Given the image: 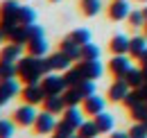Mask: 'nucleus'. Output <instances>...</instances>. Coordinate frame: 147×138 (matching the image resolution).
<instances>
[{
    "instance_id": "f257e3e1",
    "label": "nucleus",
    "mask_w": 147,
    "mask_h": 138,
    "mask_svg": "<svg viewBox=\"0 0 147 138\" xmlns=\"http://www.w3.org/2000/svg\"><path fill=\"white\" fill-rule=\"evenodd\" d=\"M48 72H52V68L48 66V59H41L36 54L23 57L18 61V75L27 84H38V79L43 75H48Z\"/></svg>"
},
{
    "instance_id": "f03ea898",
    "label": "nucleus",
    "mask_w": 147,
    "mask_h": 138,
    "mask_svg": "<svg viewBox=\"0 0 147 138\" xmlns=\"http://www.w3.org/2000/svg\"><path fill=\"white\" fill-rule=\"evenodd\" d=\"M41 86L45 91V95H61V91L66 88V82H63V77L48 72V75L43 77V84H41Z\"/></svg>"
},
{
    "instance_id": "7ed1b4c3",
    "label": "nucleus",
    "mask_w": 147,
    "mask_h": 138,
    "mask_svg": "<svg viewBox=\"0 0 147 138\" xmlns=\"http://www.w3.org/2000/svg\"><path fill=\"white\" fill-rule=\"evenodd\" d=\"M111 70H113V75H115L118 79H125V75L131 70V61H129L125 54H115V57L111 59Z\"/></svg>"
},
{
    "instance_id": "20e7f679",
    "label": "nucleus",
    "mask_w": 147,
    "mask_h": 138,
    "mask_svg": "<svg viewBox=\"0 0 147 138\" xmlns=\"http://www.w3.org/2000/svg\"><path fill=\"white\" fill-rule=\"evenodd\" d=\"M36 118H38V113L34 111V104H25V106H20L18 111H16V122L18 124H36Z\"/></svg>"
},
{
    "instance_id": "39448f33",
    "label": "nucleus",
    "mask_w": 147,
    "mask_h": 138,
    "mask_svg": "<svg viewBox=\"0 0 147 138\" xmlns=\"http://www.w3.org/2000/svg\"><path fill=\"white\" fill-rule=\"evenodd\" d=\"M55 129H57L55 113H50V111L38 113V118H36V131L38 134H50V131H55Z\"/></svg>"
},
{
    "instance_id": "423d86ee",
    "label": "nucleus",
    "mask_w": 147,
    "mask_h": 138,
    "mask_svg": "<svg viewBox=\"0 0 147 138\" xmlns=\"http://www.w3.org/2000/svg\"><path fill=\"white\" fill-rule=\"evenodd\" d=\"M14 95H18V84H16V79H2V82H0V106L7 104Z\"/></svg>"
},
{
    "instance_id": "0eeeda50",
    "label": "nucleus",
    "mask_w": 147,
    "mask_h": 138,
    "mask_svg": "<svg viewBox=\"0 0 147 138\" xmlns=\"http://www.w3.org/2000/svg\"><path fill=\"white\" fill-rule=\"evenodd\" d=\"M23 95H25V100L30 104H38V102L45 100V91H43V86H38V84H27L25 91H23Z\"/></svg>"
},
{
    "instance_id": "6e6552de",
    "label": "nucleus",
    "mask_w": 147,
    "mask_h": 138,
    "mask_svg": "<svg viewBox=\"0 0 147 138\" xmlns=\"http://www.w3.org/2000/svg\"><path fill=\"white\" fill-rule=\"evenodd\" d=\"M70 61H73V59H70L68 54H63L61 50L57 52V54H50V57H48V66L52 70H68L70 68Z\"/></svg>"
},
{
    "instance_id": "1a4fd4ad",
    "label": "nucleus",
    "mask_w": 147,
    "mask_h": 138,
    "mask_svg": "<svg viewBox=\"0 0 147 138\" xmlns=\"http://www.w3.org/2000/svg\"><path fill=\"white\" fill-rule=\"evenodd\" d=\"M82 75H84V79H97L100 75H102V64L95 59V61H82Z\"/></svg>"
},
{
    "instance_id": "9d476101",
    "label": "nucleus",
    "mask_w": 147,
    "mask_h": 138,
    "mask_svg": "<svg viewBox=\"0 0 147 138\" xmlns=\"http://www.w3.org/2000/svg\"><path fill=\"white\" fill-rule=\"evenodd\" d=\"M84 111L86 113H91V116H97V113H102L104 111V100L100 97V95H88L86 100H84Z\"/></svg>"
},
{
    "instance_id": "9b49d317",
    "label": "nucleus",
    "mask_w": 147,
    "mask_h": 138,
    "mask_svg": "<svg viewBox=\"0 0 147 138\" xmlns=\"http://www.w3.org/2000/svg\"><path fill=\"white\" fill-rule=\"evenodd\" d=\"M129 84H127V79H118L113 86L109 88V97L113 100V102H118V100H125L127 97V93H129Z\"/></svg>"
},
{
    "instance_id": "f8f14e48",
    "label": "nucleus",
    "mask_w": 147,
    "mask_h": 138,
    "mask_svg": "<svg viewBox=\"0 0 147 138\" xmlns=\"http://www.w3.org/2000/svg\"><path fill=\"white\" fill-rule=\"evenodd\" d=\"M129 5H127V0H115L113 5H111V9H109V14L113 20H122V18H127L129 16Z\"/></svg>"
},
{
    "instance_id": "ddd939ff",
    "label": "nucleus",
    "mask_w": 147,
    "mask_h": 138,
    "mask_svg": "<svg viewBox=\"0 0 147 138\" xmlns=\"http://www.w3.org/2000/svg\"><path fill=\"white\" fill-rule=\"evenodd\" d=\"M27 48H30V54L41 57V54H45V50H48V41H45V36L30 39V41H27Z\"/></svg>"
},
{
    "instance_id": "4468645a",
    "label": "nucleus",
    "mask_w": 147,
    "mask_h": 138,
    "mask_svg": "<svg viewBox=\"0 0 147 138\" xmlns=\"http://www.w3.org/2000/svg\"><path fill=\"white\" fill-rule=\"evenodd\" d=\"M79 59L82 61H95V59H100V48L95 45V43H84L82 45V52H79Z\"/></svg>"
},
{
    "instance_id": "2eb2a0df",
    "label": "nucleus",
    "mask_w": 147,
    "mask_h": 138,
    "mask_svg": "<svg viewBox=\"0 0 147 138\" xmlns=\"http://www.w3.org/2000/svg\"><path fill=\"white\" fill-rule=\"evenodd\" d=\"M45 111H50V113H59V111H63V106H66V102H63V97L61 95H45Z\"/></svg>"
},
{
    "instance_id": "dca6fc26",
    "label": "nucleus",
    "mask_w": 147,
    "mask_h": 138,
    "mask_svg": "<svg viewBox=\"0 0 147 138\" xmlns=\"http://www.w3.org/2000/svg\"><path fill=\"white\" fill-rule=\"evenodd\" d=\"M82 79H84V75H82V70H79V68H68V70H66V75H63L66 88L79 86V84H82Z\"/></svg>"
},
{
    "instance_id": "f3484780",
    "label": "nucleus",
    "mask_w": 147,
    "mask_h": 138,
    "mask_svg": "<svg viewBox=\"0 0 147 138\" xmlns=\"http://www.w3.org/2000/svg\"><path fill=\"white\" fill-rule=\"evenodd\" d=\"M61 52H63V54H68L70 59H79V52H82V45H79V43H75L73 39L68 36V39H66V41L61 43Z\"/></svg>"
},
{
    "instance_id": "a211bd4d",
    "label": "nucleus",
    "mask_w": 147,
    "mask_h": 138,
    "mask_svg": "<svg viewBox=\"0 0 147 138\" xmlns=\"http://www.w3.org/2000/svg\"><path fill=\"white\" fill-rule=\"evenodd\" d=\"M82 100H84V95L79 93L77 86H70L68 91H63V102H66V106H77Z\"/></svg>"
},
{
    "instance_id": "6ab92c4d",
    "label": "nucleus",
    "mask_w": 147,
    "mask_h": 138,
    "mask_svg": "<svg viewBox=\"0 0 147 138\" xmlns=\"http://www.w3.org/2000/svg\"><path fill=\"white\" fill-rule=\"evenodd\" d=\"M125 79H127V84L131 88H140L143 84H145V75H143V70H136V68H131L125 75Z\"/></svg>"
},
{
    "instance_id": "aec40b11",
    "label": "nucleus",
    "mask_w": 147,
    "mask_h": 138,
    "mask_svg": "<svg viewBox=\"0 0 147 138\" xmlns=\"http://www.w3.org/2000/svg\"><path fill=\"white\" fill-rule=\"evenodd\" d=\"M95 124H97V129H100V134H107V131H111L113 129V118H111L109 113H97L95 116Z\"/></svg>"
},
{
    "instance_id": "412c9836",
    "label": "nucleus",
    "mask_w": 147,
    "mask_h": 138,
    "mask_svg": "<svg viewBox=\"0 0 147 138\" xmlns=\"http://www.w3.org/2000/svg\"><path fill=\"white\" fill-rule=\"evenodd\" d=\"M18 57H20V45L18 43H11V45L2 48V52H0V61H16Z\"/></svg>"
},
{
    "instance_id": "4be33fe9",
    "label": "nucleus",
    "mask_w": 147,
    "mask_h": 138,
    "mask_svg": "<svg viewBox=\"0 0 147 138\" xmlns=\"http://www.w3.org/2000/svg\"><path fill=\"white\" fill-rule=\"evenodd\" d=\"M111 50L115 52V54H125V52H129V39L122 34L113 36V41H111Z\"/></svg>"
},
{
    "instance_id": "5701e85b",
    "label": "nucleus",
    "mask_w": 147,
    "mask_h": 138,
    "mask_svg": "<svg viewBox=\"0 0 147 138\" xmlns=\"http://www.w3.org/2000/svg\"><path fill=\"white\" fill-rule=\"evenodd\" d=\"M0 14H2V16L18 18V14H20V5L16 2V0H5V2H2V7H0Z\"/></svg>"
},
{
    "instance_id": "b1692460",
    "label": "nucleus",
    "mask_w": 147,
    "mask_h": 138,
    "mask_svg": "<svg viewBox=\"0 0 147 138\" xmlns=\"http://www.w3.org/2000/svg\"><path fill=\"white\" fill-rule=\"evenodd\" d=\"M18 25H20L18 18H11V16H2V18H0V32H2L5 36H9Z\"/></svg>"
},
{
    "instance_id": "393cba45",
    "label": "nucleus",
    "mask_w": 147,
    "mask_h": 138,
    "mask_svg": "<svg viewBox=\"0 0 147 138\" xmlns=\"http://www.w3.org/2000/svg\"><path fill=\"white\" fill-rule=\"evenodd\" d=\"M18 75V66L14 61H0V79H14Z\"/></svg>"
},
{
    "instance_id": "a878e982",
    "label": "nucleus",
    "mask_w": 147,
    "mask_h": 138,
    "mask_svg": "<svg viewBox=\"0 0 147 138\" xmlns=\"http://www.w3.org/2000/svg\"><path fill=\"white\" fill-rule=\"evenodd\" d=\"M9 41H11V43H18V45L27 43V41H30V36H27V27H25V25H18V27L9 34Z\"/></svg>"
},
{
    "instance_id": "bb28decb",
    "label": "nucleus",
    "mask_w": 147,
    "mask_h": 138,
    "mask_svg": "<svg viewBox=\"0 0 147 138\" xmlns=\"http://www.w3.org/2000/svg\"><path fill=\"white\" fill-rule=\"evenodd\" d=\"M145 50H147V41L143 39V36H136V39H131V41H129V52H131V54L140 57Z\"/></svg>"
},
{
    "instance_id": "cd10ccee",
    "label": "nucleus",
    "mask_w": 147,
    "mask_h": 138,
    "mask_svg": "<svg viewBox=\"0 0 147 138\" xmlns=\"http://www.w3.org/2000/svg\"><path fill=\"white\" fill-rule=\"evenodd\" d=\"M77 131H79V136H82V138H95L97 134H100L95 120H93V122H82V127H79Z\"/></svg>"
},
{
    "instance_id": "c85d7f7f",
    "label": "nucleus",
    "mask_w": 147,
    "mask_h": 138,
    "mask_svg": "<svg viewBox=\"0 0 147 138\" xmlns=\"http://www.w3.org/2000/svg\"><path fill=\"white\" fill-rule=\"evenodd\" d=\"M63 120H68L73 127H82V122H84V118H82V113L77 111V106H68V111H66V116H63Z\"/></svg>"
},
{
    "instance_id": "c756f323",
    "label": "nucleus",
    "mask_w": 147,
    "mask_h": 138,
    "mask_svg": "<svg viewBox=\"0 0 147 138\" xmlns=\"http://www.w3.org/2000/svg\"><path fill=\"white\" fill-rule=\"evenodd\" d=\"M75 131H77V127H73L68 120H61V122H57V134L59 136H66V138H73L75 136Z\"/></svg>"
},
{
    "instance_id": "7c9ffc66",
    "label": "nucleus",
    "mask_w": 147,
    "mask_h": 138,
    "mask_svg": "<svg viewBox=\"0 0 147 138\" xmlns=\"http://www.w3.org/2000/svg\"><path fill=\"white\" fill-rule=\"evenodd\" d=\"M122 102L127 104L129 109H134V106H136V104L145 102V100H143V95H140V91H138V88H134V91H129V93H127V97H125V100H122Z\"/></svg>"
},
{
    "instance_id": "2f4dec72",
    "label": "nucleus",
    "mask_w": 147,
    "mask_h": 138,
    "mask_svg": "<svg viewBox=\"0 0 147 138\" xmlns=\"http://www.w3.org/2000/svg\"><path fill=\"white\" fill-rule=\"evenodd\" d=\"M131 116H134V120H136V122H145L147 120V102L136 104V106L131 109Z\"/></svg>"
},
{
    "instance_id": "473e14b6",
    "label": "nucleus",
    "mask_w": 147,
    "mask_h": 138,
    "mask_svg": "<svg viewBox=\"0 0 147 138\" xmlns=\"http://www.w3.org/2000/svg\"><path fill=\"white\" fill-rule=\"evenodd\" d=\"M70 39H73L75 43L84 45V43H88V41H91V32H88V30H84V27H79V30H75L73 34H70Z\"/></svg>"
},
{
    "instance_id": "72a5a7b5",
    "label": "nucleus",
    "mask_w": 147,
    "mask_h": 138,
    "mask_svg": "<svg viewBox=\"0 0 147 138\" xmlns=\"http://www.w3.org/2000/svg\"><path fill=\"white\" fill-rule=\"evenodd\" d=\"M100 7H102L100 0H84V2H82V9H84L86 16H95V14L100 12Z\"/></svg>"
},
{
    "instance_id": "f704fd0d",
    "label": "nucleus",
    "mask_w": 147,
    "mask_h": 138,
    "mask_svg": "<svg viewBox=\"0 0 147 138\" xmlns=\"http://www.w3.org/2000/svg\"><path fill=\"white\" fill-rule=\"evenodd\" d=\"M34 18H36V14H34L30 7H20V14H18L20 25H32V23H34Z\"/></svg>"
},
{
    "instance_id": "c9c22d12",
    "label": "nucleus",
    "mask_w": 147,
    "mask_h": 138,
    "mask_svg": "<svg viewBox=\"0 0 147 138\" xmlns=\"http://www.w3.org/2000/svg\"><path fill=\"white\" fill-rule=\"evenodd\" d=\"M77 88H79V93L84 95V100H86L88 95L95 93V84H93V79H82V84H79Z\"/></svg>"
},
{
    "instance_id": "e433bc0d",
    "label": "nucleus",
    "mask_w": 147,
    "mask_h": 138,
    "mask_svg": "<svg viewBox=\"0 0 147 138\" xmlns=\"http://www.w3.org/2000/svg\"><path fill=\"white\" fill-rule=\"evenodd\" d=\"M129 136H131V138H147V127H145V122H136V124L131 127Z\"/></svg>"
},
{
    "instance_id": "4c0bfd02",
    "label": "nucleus",
    "mask_w": 147,
    "mask_h": 138,
    "mask_svg": "<svg viewBox=\"0 0 147 138\" xmlns=\"http://www.w3.org/2000/svg\"><path fill=\"white\" fill-rule=\"evenodd\" d=\"M129 20H131L134 27H140V25H145V23H147V18H145L143 12H129Z\"/></svg>"
},
{
    "instance_id": "58836bf2",
    "label": "nucleus",
    "mask_w": 147,
    "mask_h": 138,
    "mask_svg": "<svg viewBox=\"0 0 147 138\" xmlns=\"http://www.w3.org/2000/svg\"><path fill=\"white\" fill-rule=\"evenodd\" d=\"M14 136V124L9 120H0V138H11Z\"/></svg>"
},
{
    "instance_id": "ea45409f",
    "label": "nucleus",
    "mask_w": 147,
    "mask_h": 138,
    "mask_svg": "<svg viewBox=\"0 0 147 138\" xmlns=\"http://www.w3.org/2000/svg\"><path fill=\"white\" fill-rule=\"evenodd\" d=\"M25 27H27V36H30V39H36V36H43V30H41L38 25H34V23H32V25H25Z\"/></svg>"
},
{
    "instance_id": "a19ab883",
    "label": "nucleus",
    "mask_w": 147,
    "mask_h": 138,
    "mask_svg": "<svg viewBox=\"0 0 147 138\" xmlns=\"http://www.w3.org/2000/svg\"><path fill=\"white\" fill-rule=\"evenodd\" d=\"M111 138H131V136L125 134V131H115V134H111Z\"/></svg>"
},
{
    "instance_id": "79ce46f5",
    "label": "nucleus",
    "mask_w": 147,
    "mask_h": 138,
    "mask_svg": "<svg viewBox=\"0 0 147 138\" xmlns=\"http://www.w3.org/2000/svg\"><path fill=\"white\" fill-rule=\"evenodd\" d=\"M138 59H140V61H143V66H147V50L143 52V54H140V57H138Z\"/></svg>"
},
{
    "instance_id": "37998d69",
    "label": "nucleus",
    "mask_w": 147,
    "mask_h": 138,
    "mask_svg": "<svg viewBox=\"0 0 147 138\" xmlns=\"http://www.w3.org/2000/svg\"><path fill=\"white\" fill-rule=\"evenodd\" d=\"M143 75H145V82H147V66H143Z\"/></svg>"
},
{
    "instance_id": "c03bdc74",
    "label": "nucleus",
    "mask_w": 147,
    "mask_h": 138,
    "mask_svg": "<svg viewBox=\"0 0 147 138\" xmlns=\"http://www.w3.org/2000/svg\"><path fill=\"white\" fill-rule=\"evenodd\" d=\"M143 14H145V18H147V7H145V9H143Z\"/></svg>"
},
{
    "instance_id": "a18cd8bd",
    "label": "nucleus",
    "mask_w": 147,
    "mask_h": 138,
    "mask_svg": "<svg viewBox=\"0 0 147 138\" xmlns=\"http://www.w3.org/2000/svg\"><path fill=\"white\" fill-rule=\"evenodd\" d=\"M52 138H66V136H59V134H57V136H52Z\"/></svg>"
},
{
    "instance_id": "49530a36",
    "label": "nucleus",
    "mask_w": 147,
    "mask_h": 138,
    "mask_svg": "<svg viewBox=\"0 0 147 138\" xmlns=\"http://www.w3.org/2000/svg\"><path fill=\"white\" fill-rule=\"evenodd\" d=\"M2 36H5V34H2V32H0V43H2Z\"/></svg>"
},
{
    "instance_id": "de8ad7c7",
    "label": "nucleus",
    "mask_w": 147,
    "mask_h": 138,
    "mask_svg": "<svg viewBox=\"0 0 147 138\" xmlns=\"http://www.w3.org/2000/svg\"><path fill=\"white\" fill-rule=\"evenodd\" d=\"M73 138H82V136H79V134H77V136H73Z\"/></svg>"
},
{
    "instance_id": "09e8293b",
    "label": "nucleus",
    "mask_w": 147,
    "mask_h": 138,
    "mask_svg": "<svg viewBox=\"0 0 147 138\" xmlns=\"http://www.w3.org/2000/svg\"><path fill=\"white\" fill-rule=\"evenodd\" d=\"M145 127H147V120H145Z\"/></svg>"
},
{
    "instance_id": "8fccbe9b",
    "label": "nucleus",
    "mask_w": 147,
    "mask_h": 138,
    "mask_svg": "<svg viewBox=\"0 0 147 138\" xmlns=\"http://www.w3.org/2000/svg\"><path fill=\"white\" fill-rule=\"evenodd\" d=\"M145 27H147V23H145Z\"/></svg>"
},
{
    "instance_id": "3c124183",
    "label": "nucleus",
    "mask_w": 147,
    "mask_h": 138,
    "mask_svg": "<svg viewBox=\"0 0 147 138\" xmlns=\"http://www.w3.org/2000/svg\"><path fill=\"white\" fill-rule=\"evenodd\" d=\"M0 82H2V79H0Z\"/></svg>"
}]
</instances>
